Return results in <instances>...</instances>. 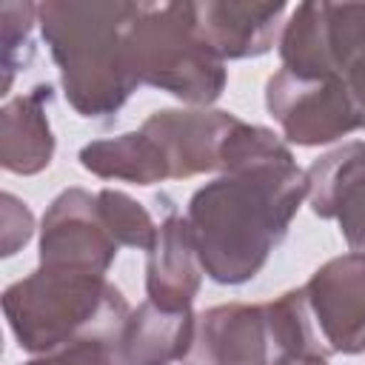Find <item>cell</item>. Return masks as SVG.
<instances>
[{
  "instance_id": "cell-4",
  "label": "cell",
  "mask_w": 365,
  "mask_h": 365,
  "mask_svg": "<svg viewBox=\"0 0 365 365\" xmlns=\"http://www.w3.org/2000/svg\"><path fill=\"white\" fill-rule=\"evenodd\" d=\"M128 66L137 83L165 88L188 103L222 94V60L202 40L191 3H137L128 29Z\"/></svg>"
},
{
  "instance_id": "cell-20",
  "label": "cell",
  "mask_w": 365,
  "mask_h": 365,
  "mask_svg": "<svg viewBox=\"0 0 365 365\" xmlns=\"http://www.w3.org/2000/svg\"><path fill=\"white\" fill-rule=\"evenodd\" d=\"M3 254L11 257L17 251V245H23L31 237V214L26 208V202L14 200L11 194H3Z\"/></svg>"
},
{
  "instance_id": "cell-8",
  "label": "cell",
  "mask_w": 365,
  "mask_h": 365,
  "mask_svg": "<svg viewBox=\"0 0 365 365\" xmlns=\"http://www.w3.org/2000/svg\"><path fill=\"white\" fill-rule=\"evenodd\" d=\"M302 291L328 354L365 351V254L331 259Z\"/></svg>"
},
{
  "instance_id": "cell-12",
  "label": "cell",
  "mask_w": 365,
  "mask_h": 365,
  "mask_svg": "<svg viewBox=\"0 0 365 365\" xmlns=\"http://www.w3.org/2000/svg\"><path fill=\"white\" fill-rule=\"evenodd\" d=\"M194 20L211 51L222 57H254L271 48L285 3H191Z\"/></svg>"
},
{
  "instance_id": "cell-17",
  "label": "cell",
  "mask_w": 365,
  "mask_h": 365,
  "mask_svg": "<svg viewBox=\"0 0 365 365\" xmlns=\"http://www.w3.org/2000/svg\"><path fill=\"white\" fill-rule=\"evenodd\" d=\"M97 202H100V214L106 220V228L111 231L117 245H131V248H151L154 245L157 228L140 202H134L123 191H111V188L100 191Z\"/></svg>"
},
{
  "instance_id": "cell-6",
  "label": "cell",
  "mask_w": 365,
  "mask_h": 365,
  "mask_svg": "<svg viewBox=\"0 0 365 365\" xmlns=\"http://www.w3.org/2000/svg\"><path fill=\"white\" fill-rule=\"evenodd\" d=\"M268 111L282 123L288 140L319 145L365 125V117L334 77H308L279 68L268 80Z\"/></svg>"
},
{
  "instance_id": "cell-15",
  "label": "cell",
  "mask_w": 365,
  "mask_h": 365,
  "mask_svg": "<svg viewBox=\"0 0 365 365\" xmlns=\"http://www.w3.org/2000/svg\"><path fill=\"white\" fill-rule=\"evenodd\" d=\"M197 317L191 311H165L151 299L143 302L125 322L120 351L128 365H168L191 348Z\"/></svg>"
},
{
  "instance_id": "cell-3",
  "label": "cell",
  "mask_w": 365,
  "mask_h": 365,
  "mask_svg": "<svg viewBox=\"0 0 365 365\" xmlns=\"http://www.w3.org/2000/svg\"><path fill=\"white\" fill-rule=\"evenodd\" d=\"M3 308L26 351H60L77 342L120 345L131 317L106 277L43 265L3 294Z\"/></svg>"
},
{
  "instance_id": "cell-16",
  "label": "cell",
  "mask_w": 365,
  "mask_h": 365,
  "mask_svg": "<svg viewBox=\"0 0 365 365\" xmlns=\"http://www.w3.org/2000/svg\"><path fill=\"white\" fill-rule=\"evenodd\" d=\"M80 163L97 177H117L137 185H151L171 177L163 151L143 128L114 140L88 143L80 151Z\"/></svg>"
},
{
  "instance_id": "cell-2",
  "label": "cell",
  "mask_w": 365,
  "mask_h": 365,
  "mask_svg": "<svg viewBox=\"0 0 365 365\" xmlns=\"http://www.w3.org/2000/svg\"><path fill=\"white\" fill-rule=\"evenodd\" d=\"M37 14L68 103L83 117L114 114L140 86L128 66L137 3H43Z\"/></svg>"
},
{
  "instance_id": "cell-13",
  "label": "cell",
  "mask_w": 365,
  "mask_h": 365,
  "mask_svg": "<svg viewBox=\"0 0 365 365\" xmlns=\"http://www.w3.org/2000/svg\"><path fill=\"white\" fill-rule=\"evenodd\" d=\"M197 242L191 234L188 220L171 214L148 248V299L165 311H188L197 288H200V268H197Z\"/></svg>"
},
{
  "instance_id": "cell-1",
  "label": "cell",
  "mask_w": 365,
  "mask_h": 365,
  "mask_svg": "<svg viewBox=\"0 0 365 365\" xmlns=\"http://www.w3.org/2000/svg\"><path fill=\"white\" fill-rule=\"evenodd\" d=\"M225 177L188 202L197 257L214 282L237 285L265 265L308 194L305 174L274 131L237 123L222 143Z\"/></svg>"
},
{
  "instance_id": "cell-18",
  "label": "cell",
  "mask_w": 365,
  "mask_h": 365,
  "mask_svg": "<svg viewBox=\"0 0 365 365\" xmlns=\"http://www.w3.org/2000/svg\"><path fill=\"white\" fill-rule=\"evenodd\" d=\"M34 14H37V6H31V3H3L0 6V20H3V68H6L3 94L9 91V86L14 80V71L20 66L17 48L20 46L29 48V29H31Z\"/></svg>"
},
{
  "instance_id": "cell-10",
  "label": "cell",
  "mask_w": 365,
  "mask_h": 365,
  "mask_svg": "<svg viewBox=\"0 0 365 365\" xmlns=\"http://www.w3.org/2000/svg\"><path fill=\"white\" fill-rule=\"evenodd\" d=\"M240 120L228 111H154L143 131L157 143L171 177L220 168L222 143Z\"/></svg>"
},
{
  "instance_id": "cell-19",
  "label": "cell",
  "mask_w": 365,
  "mask_h": 365,
  "mask_svg": "<svg viewBox=\"0 0 365 365\" xmlns=\"http://www.w3.org/2000/svg\"><path fill=\"white\" fill-rule=\"evenodd\" d=\"M26 365H128L120 345L108 342H77L66 345L60 351H51V356L26 362Z\"/></svg>"
},
{
  "instance_id": "cell-9",
  "label": "cell",
  "mask_w": 365,
  "mask_h": 365,
  "mask_svg": "<svg viewBox=\"0 0 365 365\" xmlns=\"http://www.w3.org/2000/svg\"><path fill=\"white\" fill-rule=\"evenodd\" d=\"M271 336L262 305H217L197 317L182 365H265Z\"/></svg>"
},
{
  "instance_id": "cell-5",
  "label": "cell",
  "mask_w": 365,
  "mask_h": 365,
  "mask_svg": "<svg viewBox=\"0 0 365 365\" xmlns=\"http://www.w3.org/2000/svg\"><path fill=\"white\" fill-rule=\"evenodd\" d=\"M282 68L334 77L365 117V6L302 3L282 34Z\"/></svg>"
},
{
  "instance_id": "cell-21",
  "label": "cell",
  "mask_w": 365,
  "mask_h": 365,
  "mask_svg": "<svg viewBox=\"0 0 365 365\" xmlns=\"http://www.w3.org/2000/svg\"><path fill=\"white\" fill-rule=\"evenodd\" d=\"M265 365H328V362L325 356H314V354H277Z\"/></svg>"
},
{
  "instance_id": "cell-7",
  "label": "cell",
  "mask_w": 365,
  "mask_h": 365,
  "mask_svg": "<svg viewBox=\"0 0 365 365\" xmlns=\"http://www.w3.org/2000/svg\"><path fill=\"white\" fill-rule=\"evenodd\" d=\"M117 257V240L106 228L97 197L83 188L63 191L43 217L40 265L103 277Z\"/></svg>"
},
{
  "instance_id": "cell-14",
  "label": "cell",
  "mask_w": 365,
  "mask_h": 365,
  "mask_svg": "<svg viewBox=\"0 0 365 365\" xmlns=\"http://www.w3.org/2000/svg\"><path fill=\"white\" fill-rule=\"evenodd\" d=\"M51 86H37L29 94L6 103L0 114V160L14 174H34L51 163L54 137L46 120Z\"/></svg>"
},
{
  "instance_id": "cell-11",
  "label": "cell",
  "mask_w": 365,
  "mask_h": 365,
  "mask_svg": "<svg viewBox=\"0 0 365 365\" xmlns=\"http://www.w3.org/2000/svg\"><path fill=\"white\" fill-rule=\"evenodd\" d=\"M305 180L314 214L336 217L351 251L365 254V143L319 157Z\"/></svg>"
}]
</instances>
